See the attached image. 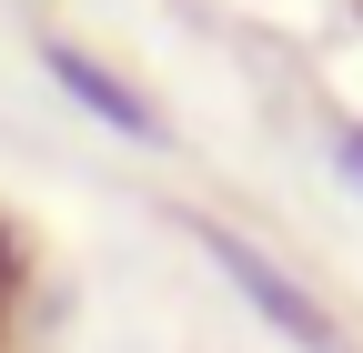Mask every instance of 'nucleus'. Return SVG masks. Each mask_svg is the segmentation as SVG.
Returning <instances> with one entry per match:
<instances>
[{
	"label": "nucleus",
	"mask_w": 363,
	"mask_h": 353,
	"mask_svg": "<svg viewBox=\"0 0 363 353\" xmlns=\"http://www.w3.org/2000/svg\"><path fill=\"white\" fill-rule=\"evenodd\" d=\"M192 242L222 262V273H233V293L252 303V313L272 323V333H283V343H303V353H343V333H333V313H323V303H313L293 273H283V262H262L242 232H222V223H192Z\"/></svg>",
	"instance_id": "nucleus-1"
},
{
	"label": "nucleus",
	"mask_w": 363,
	"mask_h": 353,
	"mask_svg": "<svg viewBox=\"0 0 363 353\" xmlns=\"http://www.w3.org/2000/svg\"><path fill=\"white\" fill-rule=\"evenodd\" d=\"M333 162L353 172V182H363V131H343V142H333Z\"/></svg>",
	"instance_id": "nucleus-3"
},
{
	"label": "nucleus",
	"mask_w": 363,
	"mask_h": 353,
	"mask_svg": "<svg viewBox=\"0 0 363 353\" xmlns=\"http://www.w3.org/2000/svg\"><path fill=\"white\" fill-rule=\"evenodd\" d=\"M40 71H51V81H61V91H71V101H81L91 121H111L121 142H142V152H162V121H152V101L131 91V81H111L101 61H81L71 40H40Z\"/></svg>",
	"instance_id": "nucleus-2"
}]
</instances>
